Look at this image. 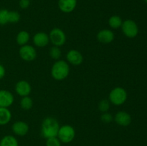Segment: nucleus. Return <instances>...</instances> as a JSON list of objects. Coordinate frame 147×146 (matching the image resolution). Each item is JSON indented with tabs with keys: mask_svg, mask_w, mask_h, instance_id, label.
Listing matches in <instances>:
<instances>
[{
	"mask_svg": "<svg viewBox=\"0 0 147 146\" xmlns=\"http://www.w3.org/2000/svg\"><path fill=\"white\" fill-rule=\"evenodd\" d=\"M60 127L57 119L53 117H45L41 125L42 136L46 140L50 137H57Z\"/></svg>",
	"mask_w": 147,
	"mask_h": 146,
	"instance_id": "1",
	"label": "nucleus"
},
{
	"mask_svg": "<svg viewBox=\"0 0 147 146\" xmlns=\"http://www.w3.org/2000/svg\"><path fill=\"white\" fill-rule=\"evenodd\" d=\"M51 75L54 80L62 81L67 77L70 73V67L67 62L64 60H57L51 67Z\"/></svg>",
	"mask_w": 147,
	"mask_h": 146,
	"instance_id": "2",
	"label": "nucleus"
},
{
	"mask_svg": "<svg viewBox=\"0 0 147 146\" xmlns=\"http://www.w3.org/2000/svg\"><path fill=\"white\" fill-rule=\"evenodd\" d=\"M109 102L114 105L119 106L124 104L127 100V92L121 87H116L109 93Z\"/></svg>",
	"mask_w": 147,
	"mask_h": 146,
	"instance_id": "3",
	"label": "nucleus"
},
{
	"mask_svg": "<svg viewBox=\"0 0 147 146\" xmlns=\"http://www.w3.org/2000/svg\"><path fill=\"white\" fill-rule=\"evenodd\" d=\"M57 138L63 143H70L76 137V130L70 125L60 126L57 133Z\"/></svg>",
	"mask_w": 147,
	"mask_h": 146,
	"instance_id": "4",
	"label": "nucleus"
},
{
	"mask_svg": "<svg viewBox=\"0 0 147 146\" xmlns=\"http://www.w3.org/2000/svg\"><path fill=\"white\" fill-rule=\"evenodd\" d=\"M50 42L53 44V46L61 47L64 45L66 42L65 33L58 27L53 29L49 34Z\"/></svg>",
	"mask_w": 147,
	"mask_h": 146,
	"instance_id": "5",
	"label": "nucleus"
},
{
	"mask_svg": "<svg viewBox=\"0 0 147 146\" xmlns=\"http://www.w3.org/2000/svg\"><path fill=\"white\" fill-rule=\"evenodd\" d=\"M121 28L123 34L129 38H134L139 33V27L136 23L132 19L123 21Z\"/></svg>",
	"mask_w": 147,
	"mask_h": 146,
	"instance_id": "6",
	"label": "nucleus"
},
{
	"mask_svg": "<svg viewBox=\"0 0 147 146\" xmlns=\"http://www.w3.org/2000/svg\"><path fill=\"white\" fill-rule=\"evenodd\" d=\"M20 58L25 62H32L37 57V51L33 46L25 44L20 47L19 50Z\"/></svg>",
	"mask_w": 147,
	"mask_h": 146,
	"instance_id": "7",
	"label": "nucleus"
},
{
	"mask_svg": "<svg viewBox=\"0 0 147 146\" xmlns=\"http://www.w3.org/2000/svg\"><path fill=\"white\" fill-rule=\"evenodd\" d=\"M15 91L17 94L22 97L29 96L31 93L32 87L26 80H20L15 84Z\"/></svg>",
	"mask_w": 147,
	"mask_h": 146,
	"instance_id": "8",
	"label": "nucleus"
},
{
	"mask_svg": "<svg viewBox=\"0 0 147 146\" xmlns=\"http://www.w3.org/2000/svg\"><path fill=\"white\" fill-rule=\"evenodd\" d=\"M96 37L98 41L102 44H110L114 40L115 36L111 29H103L98 32Z\"/></svg>",
	"mask_w": 147,
	"mask_h": 146,
	"instance_id": "9",
	"label": "nucleus"
},
{
	"mask_svg": "<svg viewBox=\"0 0 147 146\" xmlns=\"http://www.w3.org/2000/svg\"><path fill=\"white\" fill-rule=\"evenodd\" d=\"M14 97L11 92L6 90H0V107H7L14 103Z\"/></svg>",
	"mask_w": 147,
	"mask_h": 146,
	"instance_id": "10",
	"label": "nucleus"
},
{
	"mask_svg": "<svg viewBox=\"0 0 147 146\" xmlns=\"http://www.w3.org/2000/svg\"><path fill=\"white\" fill-rule=\"evenodd\" d=\"M67 61L73 65H80L83 62V56L76 50H70L66 54Z\"/></svg>",
	"mask_w": 147,
	"mask_h": 146,
	"instance_id": "11",
	"label": "nucleus"
},
{
	"mask_svg": "<svg viewBox=\"0 0 147 146\" xmlns=\"http://www.w3.org/2000/svg\"><path fill=\"white\" fill-rule=\"evenodd\" d=\"M12 132L17 136L23 137L28 133L30 127L28 124L24 121H17L11 126Z\"/></svg>",
	"mask_w": 147,
	"mask_h": 146,
	"instance_id": "12",
	"label": "nucleus"
},
{
	"mask_svg": "<svg viewBox=\"0 0 147 146\" xmlns=\"http://www.w3.org/2000/svg\"><path fill=\"white\" fill-rule=\"evenodd\" d=\"M113 120L116 124L122 127H127L131 123V117L125 111H119L115 115Z\"/></svg>",
	"mask_w": 147,
	"mask_h": 146,
	"instance_id": "13",
	"label": "nucleus"
},
{
	"mask_svg": "<svg viewBox=\"0 0 147 146\" xmlns=\"http://www.w3.org/2000/svg\"><path fill=\"white\" fill-rule=\"evenodd\" d=\"M50 42L49 34L44 31H40L36 33L33 37V43L36 47H45Z\"/></svg>",
	"mask_w": 147,
	"mask_h": 146,
	"instance_id": "14",
	"label": "nucleus"
},
{
	"mask_svg": "<svg viewBox=\"0 0 147 146\" xmlns=\"http://www.w3.org/2000/svg\"><path fill=\"white\" fill-rule=\"evenodd\" d=\"M77 0H59L58 7L61 11L64 13H70L76 9Z\"/></svg>",
	"mask_w": 147,
	"mask_h": 146,
	"instance_id": "15",
	"label": "nucleus"
},
{
	"mask_svg": "<svg viewBox=\"0 0 147 146\" xmlns=\"http://www.w3.org/2000/svg\"><path fill=\"white\" fill-rule=\"evenodd\" d=\"M11 119V113L7 107H0V126L6 125Z\"/></svg>",
	"mask_w": 147,
	"mask_h": 146,
	"instance_id": "16",
	"label": "nucleus"
},
{
	"mask_svg": "<svg viewBox=\"0 0 147 146\" xmlns=\"http://www.w3.org/2000/svg\"><path fill=\"white\" fill-rule=\"evenodd\" d=\"M30 36L28 31H25V30H22V31H19L18 34H17L16 37V42H17V44L22 47L25 44H27L28 42L30 41Z\"/></svg>",
	"mask_w": 147,
	"mask_h": 146,
	"instance_id": "17",
	"label": "nucleus"
},
{
	"mask_svg": "<svg viewBox=\"0 0 147 146\" xmlns=\"http://www.w3.org/2000/svg\"><path fill=\"white\" fill-rule=\"evenodd\" d=\"M1 146H19V143L16 137L13 135H5L0 140Z\"/></svg>",
	"mask_w": 147,
	"mask_h": 146,
	"instance_id": "18",
	"label": "nucleus"
},
{
	"mask_svg": "<svg viewBox=\"0 0 147 146\" xmlns=\"http://www.w3.org/2000/svg\"><path fill=\"white\" fill-rule=\"evenodd\" d=\"M108 22H109V25L111 28L113 29H117L121 27L123 21L119 16L113 15L109 18Z\"/></svg>",
	"mask_w": 147,
	"mask_h": 146,
	"instance_id": "19",
	"label": "nucleus"
},
{
	"mask_svg": "<svg viewBox=\"0 0 147 146\" xmlns=\"http://www.w3.org/2000/svg\"><path fill=\"white\" fill-rule=\"evenodd\" d=\"M33 106V100L29 96H25V97H22L20 100V107L22 109L24 110H31Z\"/></svg>",
	"mask_w": 147,
	"mask_h": 146,
	"instance_id": "20",
	"label": "nucleus"
},
{
	"mask_svg": "<svg viewBox=\"0 0 147 146\" xmlns=\"http://www.w3.org/2000/svg\"><path fill=\"white\" fill-rule=\"evenodd\" d=\"M49 54H50V57H51L52 59H53V60H59V59L61 57L62 52L59 47H57V46H53V47L50 49Z\"/></svg>",
	"mask_w": 147,
	"mask_h": 146,
	"instance_id": "21",
	"label": "nucleus"
},
{
	"mask_svg": "<svg viewBox=\"0 0 147 146\" xmlns=\"http://www.w3.org/2000/svg\"><path fill=\"white\" fill-rule=\"evenodd\" d=\"M21 19L20 14L17 11H9V23L16 24Z\"/></svg>",
	"mask_w": 147,
	"mask_h": 146,
	"instance_id": "22",
	"label": "nucleus"
},
{
	"mask_svg": "<svg viewBox=\"0 0 147 146\" xmlns=\"http://www.w3.org/2000/svg\"><path fill=\"white\" fill-rule=\"evenodd\" d=\"M9 23V11L6 9H0V25H5Z\"/></svg>",
	"mask_w": 147,
	"mask_h": 146,
	"instance_id": "23",
	"label": "nucleus"
},
{
	"mask_svg": "<svg viewBox=\"0 0 147 146\" xmlns=\"http://www.w3.org/2000/svg\"><path fill=\"white\" fill-rule=\"evenodd\" d=\"M110 109V102L108 100H100L98 104V110L101 113H106Z\"/></svg>",
	"mask_w": 147,
	"mask_h": 146,
	"instance_id": "24",
	"label": "nucleus"
},
{
	"mask_svg": "<svg viewBox=\"0 0 147 146\" xmlns=\"http://www.w3.org/2000/svg\"><path fill=\"white\" fill-rule=\"evenodd\" d=\"M61 143L57 137H50L46 140V146H61Z\"/></svg>",
	"mask_w": 147,
	"mask_h": 146,
	"instance_id": "25",
	"label": "nucleus"
},
{
	"mask_svg": "<svg viewBox=\"0 0 147 146\" xmlns=\"http://www.w3.org/2000/svg\"><path fill=\"white\" fill-rule=\"evenodd\" d=\"M100 120L104 123H110L113 120V117L111 113H103V114L100 115Z\"/></svg>",
	"mask_w": 147,
	"mask_h": 146,
	"instance_id": "26",
	"label": "nucleus"
},
{
	"mask_svg": "<svg viewBox=\"0 0 147 146\" xmlns=\"http://www.w3.org/2000/svg\"><path fill=\"white\" fill-rule=\"evenodd\" d=\"M19 5L21 9H27L30 5V0H20L19 2Z\"/></svg>",
	"mask_w": 147,
	"mask_h": 146,
	"instance_id": "27",
	"label": "nucleus"
},
{
	"mask_svg": "<svg viewBox=\"0 0 147 146\" xmlns=\"http://www.w3.org/2000/svg\"><path fill=\"white\" fill-rule=\"evenodd\" d=\"M5 74H6L5 68H4V67L2 65V64H0V80H1V79L4 78V77L5 76Z\"/></svg>",
	"mask_w": 147,
	"mask_h": 146,
	"instance_id": "28",
	"label": "nucleus"
},
{
	"mask_svg": "<svg viewBox=\"0 0 147 146\" xmlns=\"http://www.w3.org/2000/svg\"><path fill=\"white\" fill-rule=\"evenodd\" d=\"M144 1H145V2H146V3H147V0H144Z\"/></svg>",
	"mask_w": 147,
	"mask_h": 146,
	"instance_id": "29",
	"label": "nucleus"
},
{
	"mask_svg": "<svg viewBox=\"0 0 147 146\" xmlns=\"http://www.w3.org/2000/svg\"><path fill=\"white\" fill-rule=\"evenodd\" d=\"M0 146H1V145H0Z\"/></svg>",
	"mask_w": 147,
	"mask_h": 146,
	"instance_id": "30",
	"label": "nucleus"
}]
</instances>
